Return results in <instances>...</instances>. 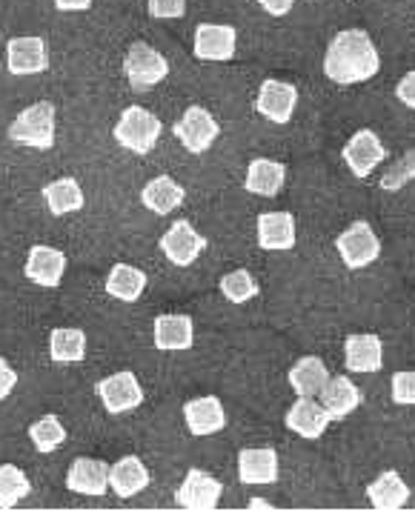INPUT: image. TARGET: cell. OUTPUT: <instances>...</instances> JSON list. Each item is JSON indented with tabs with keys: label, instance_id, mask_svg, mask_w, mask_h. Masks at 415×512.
<instances>
[{
	"label": "cell",
	"instance_id": "obj_1",
	"mask_svg": "<svg viewBox=\"0 0 415 512\" xmlns=\"http://www.w3.org/2000/svg\"><path fill=\"white\" fill-rule=\"evenodd\" d=\"M381 69L375 43L364 29H344L332 38L324 55V75L335 83L370 81Z\"/></svg>",
	"mask_w": 415,
	"mask_h": 512
},
{
	"label": "cell",
	"instance_id": "obj_2",
	"mask_svg": "<svg viewBox=\"0 0 415 512\" xmlns=\"http://www.w3.org/2000/svg\"><path fill=\"white\" fill-rule=\"evenodd\" d=\"M161 132H164V123L152 112H146L144 106H129L124 109L121 121L115 123V141L135 155H149L158 144Z\"/></svg>",
	"mask_w": 415,
	"mask_h": 512
},
{
	"label": "cell",
	"instance_id": "obj_3",
	"mask_svg": "<svg viewBox=\"0 0 415 512\" xmlns=\"http://www.w3.org/2000/svg\"><path fill=\"white\" fill-rule=\"evenodd\" d=\"M9 138L15 144L32 149H52L55 146V103L41 101L23 109L9 126Z\"/></svg>",
	"mask_w": 415,
	"mask_h": 512
},
{
	"label": "cell",
	"instance_id": "obj_4",
	"mask_svg": "<svg viewBox=\"0 0 415 512\" xmlns=\"http://www.w3.org/2000/svg\"><path fill=\"white\" fill-rule=\"evenodd\" d=\"M124 72L126 81L132 83V89L146 92V89L158 86V83L169 75V63H166L164 55H161L158 49H152L149 43H132L129 52H126Z\"/></svg>",
	"mask_w": 415,
	"mask_h": 512
},
{
	"label": "cell",
	"instance_id": "obj_5",
	"mask_svg": "<svg viewBox=\"0 0 415 512\" xmlns=\"http://www.w3.org/2000/svg\"><path fill=\"white\" fill-rule=\"evenodd\" d=\"M172 132L178 135V141L184 144L187 152L201 155V152H207L209 146L215 144V138L221 135V126H218V121L209 115L204 106H189L187 112H184V118L175 123Z\"/></svg>",
	"mask_w": 415,
	"mask_h": 512
},
{
	"label": "cell",
	"instance_id": "obj_6",
	"mask_svg": "<svg viewBox=\"0 0 415 512\" xmlns=\"http://www.w3.org/2000/svg\"><path fill=\"white\" fill-rule=\"evenodd\" d=\"M338 252H341V261L350 269H364L373 264L375 258L381 255V244L375 238L373 226L364 224V221H355L347 232L338 235Z\"/></svg>",
	"mask_w": 415,
	"mask_h": 512
},
{
	"label": "cell",
	"instance_id": "obj_7",
	"mask_svg": "<svg viewBox=\"0 0 415 512\" xmlns=\"http://www.w3.org/2000/svg\"><path fill=\"white\" fill-rule=\"evenodd\" d=\"M98 398H101L106 412L121 415V412L138 410L144 404V390L132 372H115L98 384Z\"/></svg>",
	"mask_w": 415,
	"mask_h": 512
},
{
	"label": "cell",
	"instance_id": "obj_8",
	"mask_svg": "<svg viewBox=\"0 0 415 512\" xmlns=\"http://www.w3.org/2000/svg\"><path fill=\"white\" fill-rule=\"evenodd\" d=\"M161 249L164 255L175 264V267H189L198 261V255L207 249V238L195 232V226L189 221H175L164 232L161 238Z\"/></svg>",
	"mask_w": 415,
	"mask_h": 512
},
{
	"label": "cell",
	"instance_id": "obj_9",
	"mask_svg": "<svg viewBox=\"0 0 415 512\" xmlns=\"http://www.w3.org/2000/svg\"><path fill=\"white\" fill-rule=\"evenodd\" d=\"M221 492H224V487H221L218 478H212L204 470H189L184 484L175 492V501L184 510H215L218 501H221Z\"/></svg>",
	"mask_w": 415,
	"mask_h": 512
},
{
	"label": "cell",
	"instance_id": "obj_10",
	"mask_svg": "<svg viewBox=\"0 0 415 512\" xmlns=\"http://www.w3.org/2000/svg\"><path fill=\"white\" fill-rule=\"evenodd\" d=\"M238 32L224 23H201L195 29V58L201 61H229L235 55Z\"/></svg>",
	"mask_w": 415,
	"mask_h": 512
},
{
	"label": "cell",
	"instance_id": "obj_11",
	"mask_svg": "<svg viewBox=\"0 0 415 512\" xmlns=\"http://www.w3.org/2000/svg\"><path fill=\"white\" fill-rule=\"evenodd\" d=\"M26 278L35 281L38 287L55 289L63 281V272H66V255L55 246H32L29 255H26Z\"/></svg>",
	"mask_w": 415,
	"mask_h": 512
},
{
	"label": "cell",
	"instance_id": "obj_12",
	"mask_svg": "<svg viewBox=\"0 0 415 512\" xmlns=\"http://www.w3.org/2000/svg\"><path fill=\"white\" fill-rule=\"evenodd\" d=\"M6 66L12 75H41L49 66L43 38H12L6 43Z\"/></svg>",
	"mask_w": 415,
	"mask_h": 512
},
{
	"label": "cell",
	"instance_id": "obj_13",
	"mask_svg": "<svg viewBox=\"0 0 415 512\" xmlns=\"http://www.w3.org/2000/svg\"><path fill=\"white\" fill-rule=\"evenodd\" d=\"M298 103V89L292 83L284 81H264L258 89V112L264 118H270L272 123H287L295 112Z\"/></svg>",
	"mask_w": 415,
	"mask_h": 512
},
{
	"label": "cell",
	"instance_id": "obj_14",
	"mask_svg": "<svg viewBox=\"0 0 415 512\" xmlns=\"http://www.w3.org/2000/svg\"><path fill=\"white\" fill-rule=\"evenodd\" d=\"M66 487L78 495H106L109 490V464L98 458H75L66 472Z\"/></svg>",
	"mask_w": 415,
	"mask_h": 512
},
{
	"label": "cell",
	"instance_id": "obj_15",
	"mask_svg": "<svg viewBox=\"0 0 415 512\" xmlns=\"http://www.w3.org/2000/svg\"><path fill=\"white\" fill-rule=\"evenodd\" d=\"M384 158H387L384 144L378 141V135L370 132V129L355 132L353 141L344 146V161H347V166L353 169V175H358V178H367Z\"/></svg>",
	"mask_w": 415,
	"mask_h": 512
},
{
	"label": "cell",
	"instance_id": "obj_16",
	"mask_svg": "<svg viewBox=\"0 0 415 512\" xmlns=\"http://www.w3.org/2000/svg\"><path fill=\"white\" fill-rule=\"evenodd\" d=\"M184 418H187V427L192 435H215L227 427V412L215 395L189 401L184 407Z\"/></svg>",
	"mask_w": 415,
	"mask_h": 512
},
{
	"label": "cell",
	"instance_id": "obj_17",
	"mask_svg": "<svg viewBox=\"0 0 415 512\" xmlns=\"http://www.w3.org/2000/svg\"><path fill=\"white\" fill-rule=\"evenodd\" d=\"M330 421V412L324 410V404H318L315 398H301V395L287 412V427L298 432L301 438H321V432L327 430Z\"/></svg>",
	"mask_w": 415,
	"mask_h": 512
},
{
	"label": "cell",
	"instance_id": "obj_18",
	"mask_svg": "<svg viewBox=\"0 0 415 512\" xmlns=\"http://www.w3.org/2000/svg\"><path fill=\"white\" fill-rule=\"evenodd\" d=\"M109 487L118 498H132L149 487V470L138 455H126L109 467Z\"/></svg>",
	"mask_w": 415,
	"mask_h": 512
},
{
	"label": "cell",
	"instance_id": "obj_19",
	"mask_svg": "<svg viewBox=\"0 0 415 512\" xmlns=\"http://www.w3.org/2000/svg\"><path fill=\"white\" fill-rule=\"evenodd\" d=\"M258 244L261 249L284 252L295 246V218L290 212H264L258 218Z\"/></svg>",
	"mask_w": 415,
	"mask_h": 512
},
{
	"label": "cell",
	"instance_id": "obj_20",
	"mask_svg": "<svg viewBox=\"0 0 415 512\" xmlns=\"http://www.w3.org/2000/svg\"><path fill=\"white\" fill-rule=\"evenodd\" d=\"M195 329L192 318L187 315H161L155 318V347L164 352H178V349L192 347Z\"/></svg>",
	"mask_w": 415,
	"mask_h": 512
},
{
	"label": "cell",
	"instance_id": "obj_21",
	"mask_svg": "<svg viewBox=\"0 0 415 512\" xmlns=\"http://www.w3.org/2000/svg\"><path fill=\"white\" fill-rule=\"evenodd\" d=\"M321 404L330 412V418H347L361 404V392L347 375H335L321 390Z\"/></svg>",
	"mask_w": 415,
	"mask_h": 512
},
{
	"label": "cell",
	"instance_id": "obj_22",
	"mask_svg": "<svg viewBox=\"0 0 415 512\" xmlns=\"http://www.w3.org/2000/svg\"><path fill=\"white\" fill-rule=\"evenodd\" d=\"M238 478L244 484H272L278 478L275 450H244L238 455Z\"/></svg>",
	"mask_w": 415,
	"mask_h": 512
},
{
	"label": "cell",
	"instance_id": "obj_23",
	"mask_svg": "<svg viewBox=\"0 0 415 512\" xmlns=\"http://www.w3.org/2000/svg\"><path fill=\"white\" fill-rule=\"evenodd\" d=\"M344 367L353 372L381 369V341L375 335H350L344 341Z\"/></svg>",
	"mask_w": 415,
	"mask_h": 512
},
{
	"label": "cell",
	"instance_id": "obj_24",
	"mask_svg": "<svg viewBox=\"0 0 415 512\" xmlns=\"http://www.w3.org/2000/svg\"><path fill=\"white\" fill-rule=\"evenodd\" d=\"M184 186L178 184V181H172L169 175H161V178H155V181H149L144 186V192H141V201L149 212H155V215H169L172 209H178V206L184 204Z\"/></svg>",
	"mask_w": 415,
	"mask_h": 512
},
{
	"label": "cell",
	"instance_id": "obj_25",
	"mask_svg": "<svg viewBox=\"0 0 415 512\" xmlns=\"http://www.w3.org/2000/svg\"><path fill=\"white\" fill-rule=\"evenodd\" d=\"M284 178H287V169L284 164H278V161H267V158H255L247 169V192L252 195H264V198H272V195H278L281 192V186H284Z\"/></svg>",
	"mask_w": 415,
	"mask_h": 512
},
{
	"label": "cell",
	"instance_id": "obj_26",
	"mask_svg": "<svg viewBox=\"0 0 415 512\" xmlns=\"http://www.w3.org/2000/svg\"><path fill=\"white\" fill-rule=\"evenodd\" d=\"M367 498L375 510H401L410 498V487L401 481L398 472H384L367 487Z\"/></svg>",
	"mask_w": 415,
	"mask_h": 512
},
{
	"label": "cell",
	"instance_id": "obj_27",
	"mask_svg": "<svg viewBox=\"0 0 415 512\" xmlns=\"http://www.w3.org/2000/svg\"><path fill=\"white\" fill-rule=\"evenodd\" d=\"M49 355H52L55 364H81L86 358V332L75 327L52 329Z\"/></svg>",
	"mask_w": 415,
	"mask_h": 512
},
{
	"label": "cell",
	"instance_id": "obj_28",
	"mask_svg": "<svg viewBox=\"0 0 415 512\" xmlns=\"http://www.w3.org/2000/svg\"><path fill=\"white\" fill-rule=\"evenodd\" d=\"M146 289V272H141L138 267H129V264H115L106 275V292L118 301H138L141 292Z\"/></svg>",
	"mask_w": 415,
	"mask_h": 512
},
{
	"label": "cell",
	"instance_id": "obj_29",
	"mask_svg": "<svg viewBox=\"0 0 415 512\" xmlns=\"http://www.w3.org/2000/svg\"><path fill=\"white\" fill-rule=\"evenodd\" d=\"M327 381H330V372H327L321 358H301V361L290 369L292 390L298 392L301 398H315V395H321Z\"/></svg>",
	"mask_w": 415,
	"mask_h": 512
},
{
	"label": "cell",
	"instance_id": "obj_30",
	"mask_svg": "<svg viewBox=\"0 0 415 512\" xmlns=\"http://www.w3.org/2000/svg\"><path fill=\"white\" fill-rule=\"evenodd\" d=\"M43 201L49 206L52 215H69V212H78L83 206V189L75 178H58L52 184L43 186Z\"/></svg>",
	"mask_w": 415,
	"mask_h": 512
},
{
	"label": "cell",
	"instance_id": "obj_31",
	"mask_svg": "<svg viewBox=\"0 0 415 512\" xmlns=\"http://www.w3.org/2000/svg\"><path fill=\"white\" fill-rule=\"evenodd\" d=\"M32 492V484L26 478V472L15 464H0V510L15 507Z\"/></svg>",
	"mask_w": 415,
	"mask_h": 512
},
{
	"label": "cell",
	"instance_id": "obj_32",
	"mask_svg": "<svg viewBox=\"0 0 415 512\" xmlns=\"http://www.w3.org/2000/svg\"><path fill=\"white\" fill-rule=\"evenodd\" d=\"M29 438H32L35 450L43 452V455H49V452H55L63 441H66V430H63L58 415H43V418H38V421L29 427Z\"/></svg>",
	"mask_w": 415,
	"mask_h": 512
},
{
	"label": "cell",
	"instance_id": "obj_33",
	"mask_svg": "<svg viewBox=\"0 0 415 512\" xmlns=\"http://www.w3.org/2000/svg\"><path fill=\"white\" fill-rule=\"evenodd\" d=\"M221 292L227 295L232 304H247L249 298L258 295V284H255V278L249 275L247 269H235V272L221 278Z\"/></svg>",
	"mask_w": 415,
	"mask_h": 512
},
{
	"label": "cell",
	"instance_id": "obj_34",
	"mask_svg": "<svg viewBox=\"0 0 415 512\" xmlns=\"http://www.w3.org/2000/svg\"><path fill=\"white\" fill-rule=\"evenodd\" d=\"M146 9L155 21H175L187 15V0H149Z\"/></svg>",
	"mask_w": 415,
	"mask_h": 512
},
{
	"label": "cell",
	"instance_id": "obj_35",
	"mask_svg": "<svg viewBox=\"0 0 415 512\" xmlns=\"http://www.w3.org/2000/svg\"><path fill=\"white\" fill-rule=\"evenodd\" d=\"M393 401L395 404H415V372H395Z\"/></svg>",
	"mask_w": 415,
	"mask_h": 512
},
{
	"label": "cell",
	"instance_id": "obj_36",
	"mask_svg": "<svg viewBox=\"0 0 415 512\" xmlns=\"http://www.w3.org/2000/svg\"><path fill=\"white\" fill-rule=\"evenodd\" d=\"M15 387H18V372L9 367V361H6V358H0V401H3V398H9Z\"/></svg>",
	"mask_w": 415,
	"mask_h": 512
},
{
	"label": "cell",
	"instance_id": "obj_37",
	"mask_svg": "<svg viewBox=\"0 0 415 512\" xmlns=\"http://www.w3.org/2000/svg\"><path fill=\"white\" fill-rule=\"evenodd\" d=\"M395 95H398V101L404 103V106H410V109H415V72H410V75H404V81L398 83Z\"/></svg>",
	"mask_w": 415,
	"mask_h": 512
},
{
	"label": "cell",
	"instance_id": "obj_38",
	"mask_svg": "<svg viewBox=\"0 0 415 512\" xmlns=\"http://www.w3.org/2000/svg\"><path fill=\"white\" fill-rule=\"evenodd\" d=\"M258 3L270 12L272 18H284L292 6H295V0H258Z\"/></svg>",
	"mask_w": 415,
	"mask_h": 512
},
{
	"label": "cell",
	"instance_id": "obj_39",
	"mask_svg": "<svg viewBox=\"0 0 415 512\" xmlns=\"http://www.w3.org/2000/svg\"><path fill=\"white\" fill-rule=\"evenodd\" d=\"M55 6L61 12H86L92 6V0H55Z\"/></svg>",
	"mask_w": 415,
	"mask_h": 512
},
{
	"label": "cell",
	"instance_id": "obj_40",
	"mask_svg": "<svg viewBox=\"0 0 415 512\" xmlns=\"http://www.w3.org/2000/svg\"><path fill=\"white\" fill-rule=\"evenodd\" d=\"M249 510H272V507H270V504H267V501H264V498H252Z\"/></svg>",
	"mask_w": 415,
	"mask_h": 512
}]
</instances>
